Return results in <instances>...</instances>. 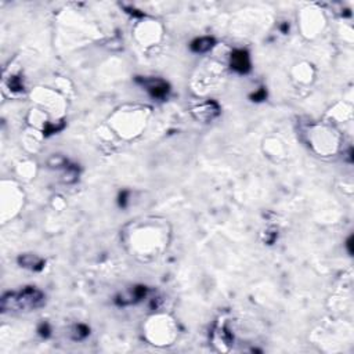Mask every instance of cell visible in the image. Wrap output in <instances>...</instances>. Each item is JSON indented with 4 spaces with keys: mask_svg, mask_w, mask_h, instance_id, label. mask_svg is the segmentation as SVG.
<instances>
[{
    "mask_svg": "<svg viewBox=\"0 0 354 354\" xmlns=\"http://www.w3.org/2000/svg\"><path fill=\"white\" fill-rule=\"evenodd\" d=\"M44 295L35 288L28 287L19 293H10L3 296V309H17V310H33L44 305Z\"/></svg>",
    "mask_w": 354,
    "mask_h": 354,
    "instance_id": "1",
    "label": "cell"
},
{
    "mask_svg": "<svg viewBox=\"0 0 354 354\" xmlns=\"http://www.w3.org/2000/svg\"><path fill=\"white\" fill-rule=\"evenodd\" d=\"M231 67L237 72L245 73L250 69L249 55L244 50H237L231 54Z\"/></svg>",
    "mask_w": 354,
    "mask_h": 354,
    "instance_id": "2",
    "label": "cell"
},
{
    "mask_svg": "<svg viewBox=\"0 0 354 354\" xmlns=\"http://www.w3.org/2000/svg\"><path fill=\"white\" fill-rule=\"evenodd\" d=\"M194 115L196 116V119H201V121H205V122H209L212 121L214 116L219 115V105L216 104L214 101H208L205 103L201 107H198L195 111H194Z\"/></svg>",
    "mask_w": 354,
    "mask_h": 354,
    "instance_id": "3",
    "label": "cell"
},
{
    "mask_svg": "<svg viewBox=\"0 0 354 354\" xmlns=\"http://www.w3.org/2000/svg\"><path fill=\"white\" fill-rule=\"evenodd\" d=\"M144 85L148 89V92L153 94V97L162 98L169 92V86L166 85L164 80H147L144 82Z\"/></svg>",
    "mask_w": 354,
    "mask_h": 354,
    "instance_id": "4",
    "label": "cell"
},
{
    "mask_svg": "<svg viewBox=\"0 0 354 354\" xmlns=\"http://www.w3.org/2000/svg\"><path fill=\"white\" fill-rule=\"evenodd\" d=\"M18 262L21 266H24L26 269L36 270V271L42 270L43 266H44V262H43L42 259H39L37 256H33V255H24V256L19 257Z\"/></svg>",
    "mask_w": 354,
    "mask_h": 354,
    "instance_id": "5",
    "label": "cell"
},
{
    "mask_svg": "<svg viewBox=\"0 0 354 354\" xmlns=\"http://www.w3.org/2000/svg\"><path fill=\"white\" fill-rule=\"evenodd\" d=\"M214 40L212 37H201L191 43V50L195 53H206L213 47Z\"/></svg>",
    "mask_w": 354,
    "mask_h": 354,
    "instance_id": "6",
    "label": "cell"
},
{
    "mask_svg": "<svg viewBox=\"0 0 354 354\" xmlns=\"http://www.w3.org/2000/svg\"><path fill=\"white\" fill-rule=\"evenodd\" d=\"M49 325L47 324H42L40 328H39V332L42 336H49Z\"/></svg>",
    "mask_w": 354,
    "mask_h": 354,
    "instance_id": "7",
    "label": "cell"
},
{
    "mask_svg": "<svg viewBox=\"0 0 354 354\" xmlns=\"http://www.w3.org/2000/svg\"><path fill=\"white\" fill-rule=\"evenodd\" d=\"M252 98H253V100H256V101L264 100V98H266V93H264V90H260V92L256 93V94H253V96H252Z\"/></svg>",
    "mask_w": 354,
    "mask_h": 354,
    "instance_id": "8",
    "label": "cell"
}]
</instances>
